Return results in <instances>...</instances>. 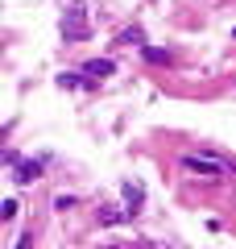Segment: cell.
<instances>
[{"mask_svg":"<svg viewBox=\"0 0 236 249\" xmlns=\"http://www.w3.org/2000/svg\"><path fill=\"white\" fill-rule=\"evenodd\" d=\"M183 166L191 170V175H203V178H228V175H236V166L232 162H224V158H216V154H183Z\"/></svg>","mask_w":236,"mask_h":249,"instance_id":"6da1fadb","label":"cell"},{"mask_svg":"<svg viewBox=\"0 0 236 249\" xmlns=\"http://www.w3.org/2000/svg\"><path fill=\"white\" fill-rule=\"evenodd\" d=\"M83 75H96V79H108V75H116V62H112V58H91L87 67H83Z\"/></svg>","mask_w":236,"mask_h":249,"instance_id":"277c9868","label":"cell"},{"mask_svg":"<svg viewBox=\"0 0 236 249\" xmlns=\"http://www.w3.org/2000/svg\"><path fill=\"white\" fill-rule=\"evenodd\" d=\"M124 220H133L129 208H100V229H108V224H124Z\"/></svg>","mask_w":236,"mask_h":249,"instance_id":"5b68a950","label":"cell"},{"mask_svg":"<svg viewBox=\"0 0 236 249\" xmlns=\"http://www.w3.org/2000/svg\"><path fill=\"white\" fill-rule=\"evenodd\" d=\"M87 34H91V25H87V13H83V4H70L67 17H62V37H67V42H83Z\"/></svg>","mask_w":236,"mask_h":249,"instance_id":"7a4b0ae2","label":"cell"},{"mask_svg":"<svg viewBox=\"0 0 236 249\" xmlns=\"http://www.w3.org/2000/svg\"><path fill=\"white\" fill-rule=\"evenodd\" d=\"M83 83H87V79H83L79 71H62L58 75V88H83Z\"/></svg>","mask_w":236,"mask_h":249,"instance_id":"52a82bcc","label":"cell"},{"mask_svg":"<svg viewBox=\"0 0 236 249\" xmlns=\"http://www.w3.org/2000/svg\"><path fill=\"white\" fill-rule=\"evenodd\" d=\"M29 245H34V237H21L17 245H13V249H29Z\"/></svg>","mask_w":236,"mask_h":249,"instance_id":"8fae6325","label":"cell"},{"mask_svg":"<svg viewBox=\"0 0 236 249\" xmlns=\"http://www.w3.org/2000/svg\"><path fill=\"white\" fill-rule=\"evenodd\" d=\"M141 54H145L149 62H170V54H166V50H157V46H145Z\"/></svg>","mask_w":236,"mask_h":249,"instance_id":"ba28073f","label":"cell"},{"mask_svg":"<svg viewBox=\"0 0 236 249\" xmlns=\"http://www.w3.org/2000/svg\"><path fill=\"white\" fill-rule=\"evenodd\" d=\"M0 216H4V220H17V199H4V208H0Z\"/></svg>","mask_w":236,"mask_h":249,"instance_id":"9c48e42d","label":"cell"},{"mask_svg":"<svg viewBox=\"0 0 236 249\" xmlns=\"http://www.w3.org/2000/svg\"><path fill=\"white\" fill-rule=\"evenodd\" d=\"M232 37H236V29H232Z\"/></svg>","mask_w":236,"mask_h":249,"instance_id":"7c38bea8","label":"cell"},{"mask_svg":"<svg viewBox=\"0 0 236 249\" xmlns=\"http://www.w3.org/2000/svg\"><path fill=\"white\" fill-rule=\"evenodd\" d=\"M75 204H79L75 196H58V199H54V208H58V212H67V208H75Z\"/></svg>","mask_w":236,"mask_h":249,"instance_id":"30bf717a","label":"cell"},{"mask_svg":"<svg viewBox=\"0 0 236 249\" xmlns=\"http://www.w3.org/2000/svg\"><path fill=\"white\" fill-rule=\"evenodd\" d=\"M116 46H137V50H145V34H141V25L124 29V34H116Z\"/></svg>","mask_w":236,"mask_h":249,"instance_id":"8992f818","label":"cell"},{"mask_svg":"<svg viewBox=\"0 0 236 249\" xmlns=\"http://www.w3.org/2000/svg\"><path fill=\"white\" fill-rule=\"evenodd\" d=\"M37 178H42V162H25V158H21L17 166H13V183L29 187V183H37Z\"/></svg>","mask_w":236,"mask_h":249,"instance_id":"3957f363","label":"cell"}]
</instances>
